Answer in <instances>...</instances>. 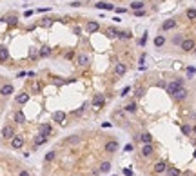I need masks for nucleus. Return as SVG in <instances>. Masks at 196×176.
I'll list each match as a JSON object with an SVG mask.
<instances>
[{
  "mask_svg": "<svg viewBox=\"0 0 196 176\" xmlns=\"http://www.w3.org/2000/svg\"><path fill=\"white\" fill-rule=\"evenodd\" d=\"M182 87H183V80H182V78H176L174 82H169V84L165 86V91L169 93L171 96H174V95H176V93H178Z\"/></svg>",
  "mask_w": 196,
  "mask_h": 176,
  "instance_id": "obj_1",
  "label": "nucleus"
},
{
  "mask_svg": "<svg viewBox=\"0 0 196 176\" xmlns=\"http://www.w3.org/2000/svg\"><path fill=\"white\" fill-rule=\"evenodd\" d=\"M13 93H15V87H13V84H9V82H7V84H4L2 87H0V96H2V98L11 96Z\"/></svg>",
  "mask_w": 196,
  "mask_h": 176,
  "instance_id": "obj_2",
  "label": "nucleus"
},
{
  "mask_svg": "<svg viewBox=\"0 0 196 176\" xmlns=\"http://www.w3.org/2000/svg\"><path fill=\"white\" fill-rule=\"evenodd\" d=\"M80 142H82V136H80V134H71V136H67V138L64 140L65 145H78Z\"/></svg>",
  "mask_w": 196,
  "mask_h": 176,
  "instance_id": "obj_3",
  "label": "nucleus"
},
{
  "mask_svg": "<svg viewBox=\"0 0 196 176\" xmlns=\"http://www.w3.org/2000/svg\"><path fill=\"white\" fill-rule=\"evenodd\" d=\"M2 136H4L6 140H13V138H15V127H13V125H4Z\"/></svg>",
  "mask_w": 196,
  "mask_h": 176,
  "instance_id": "obj_4",
  "label": "nucleus"
},
{
  "mask_svg": "<svg viewBox=\"0 0 196 176\" xmlns=\"http://www.w3.org/2000/svg\"><path fill=\"white\" fill-rule=\"evenodd\" d=\"M22 147H24V138L15 134V138L11 140V149H22Z\"/></svg>",
  "mask_w": 196,
  "mask_h": 176,
  "instance_id": "obj_5",
  "label": "nucleus"
},
{
  "mask_svg": "<svg viewBox=\"0 0 196 176\" xmlns=\"http://www.w3.org/2000/svg\"><path fill=\"white\" fill-rule=\"evenodd\" d=\"M180 47H182L183 51H192V49H194V40H192V38H185L183 42L180 44Z\"/></svg>",
  "mask_w": 196,
  "mask_h": 176,
  "instance_id": "obj_6",
  "label": "nucleus"
},
{
  "mask_svg": "<svg viewBox=\"0 0 196 176\" xmlns=\"http://www.w3.org/2000/svg\"><path fill=\"white\" fill-rule=\"evenodd\" d=\"M53 120L57 122V123H64L65 122V113L64 111H54L53 113Z\"/></svg>",
  "mask_w": 196,
  "mask_h": 176,
  "instance_id": "obj_7",
  "label": "nucleus"
},
{
  "mask_svg": "<svg viewBox=\"0 0 196 176\" xmlns=\"http://www.w3.org/2000/svg\"><path fill=\"white\" fill-rule=\"evenodd\" d=\"M118 147H120V145H118V142H116V140L107 142V143H105V151H107V152H111V154H113V152H116V151H118Z\"/></svg>",
  "mask_w": 196,
  "mask_h": 176,
  "instance_id": "obj_8",
  "label": "nucleus"
},
{
  "mask_svg": "<svg viewBox=\"0 0 196 176\" xmlns=\"http://www.w3.org/2000/svg\"><path fill=\"white\" fill-rule=\"evenodd\" d=\"M16 103H18V105H24V103H27L29 102V95H27V93H20V95H16Z\"/></svg>",
  "mask_w": 196,
  "mask_h": 176,
  "instance_id": "obj_9",
  "label": "nucleus"
},
{
  "mask_svg": "<svg viewBox=\"0 0 196 176\" xmlns=\"http://www.w3.org/2000/svg\"><path fill=\"white\" fill-rule=\"evenodd\" d=\"M104 102H105V96H104V95H94V98H93V105H94V107H102V105H104Z\"/></svg>",
  "mask_w": 196,
  "mask_h": 176,
  "instance_id": "obj_10",
  "label": "nucleus"
},
{
  "mask_svg": "<svg viewBox=\"0 0 196 176\" xmlns=\"http://www.w3.org/2000/svg\"><path fill=\"white\" fill-rule=\"evenodd\" d=\"M152 152H155V147H152V143H145V145L142 147V154H144V156H151Z\"/></svg>",
  "mask_w": 196,
  "mask_h": 176,
  "instance_id": "obj_11",
  "label": "nucleus"
},
{
  "mask_svg": "<svg viewBox=\"0 0 196 176\" xmlns=\"http://www.w3.org/2000/svg\"><path fill=\"white\" fill-rule=\"evenodd\" d=\"M138 138H140V142H142V143H144V145H145V143H152V136H151V134H149V133H144V134H138Z\"/></svg>",
  "mask_w": 196,
  "mask_h": 176,
  "instance_id": "obj_12",
  "label": "nucleus"
},
{
  "mask_svg": "<svg viewBox=\"0 0 196 176\" xmlns=\"http://www.w3.org/2000/svg\"><path fill=\"white\" fill-rule=\"evenodd\" d=\"M165 171H167L165 162H158V163L155 165V172H156V174H162V172H165Z\"/></svg>",
  "mask_w": 196,
  "mask_h": 176,
  "instance_id": "obj_13",
  "label": "nucleus"
},
{
  "mask_svg": "<svg viewBox=\"0 0 196 176\" xmlns=\"http://www.w3.org/2000/svg\"><path fill=\"white\" fill-rule=\"evenodd\" d=\"M94 7H98V9H107V11H113V9H114L113 4H107V2H96Z\"/></svg>",
  "mask_w": 196,
  "mask_h": 176,
  "instance_id": "obj_14",
  "label": "nucleus"
},
{
  "mask_svg": "<svg viewBox=\"0 0 196 176\" xmlns=\"http://www.w3.org/2000/svg\"><path fill=\"white\" fill-rule=\"evenodd\" d=\"M125 71H127L125 64H122V62H118V64H116V67H114V73L120 76V75H125Z\"/></svg>",
  "mask_w": 196,
  "mask_h": 176,
  "instance_id": "obj_15",
  "label": "nucleus"
},
{
  "mask_svg": "<svg viewBox=\"0 0 196 176\" xmlns=\"http://www.w3.org/2000/svg\"><path fill=\"white\" fill-rule=\"evenodd\" d=\"M98 29H100L98 22H87V33H96Z\"/></svg>",
  "mask_w": 196,
  "mask_h": 176,
  "instance_id": "obj_16",
  "label": "nucleus"
},
{
  "mask_svg": "<svg viewBox=\"0 0 196 176\" xmlns=\"http://www.w3.org/2000/svg\"><path fill=\"white\" fill-rule=\"evenodd\" d=\"M174 26H176V20H172V18H171V20H165V22L162 24V29H163V31H167V29H172Z\"/></svg>",
  "mask_w": 196,
  "mask_h": 176,
  "instance_id": "obj_17",
  "label": "nucleus"
},
{
  "mask_svg": "<svg viewBox=\"0 0 196 176\" xmlns=\"http://www.w3.org/2000/svg\"><path fill=\"white\" fill-rule=\"evenodd\" d=\"M15 122H16V123H24V122H26L24 111H16V113H15Z\"/></svg>",
  "mask_w": 196,
  "mask_h": 176,
  "instance_id": "obj_18",
  "label": "nucleus"
},
{
  "mask_svg": "<svg viewBox=\"0 0 196 176\" xmlns=\"http://www.w3.org/2000/svg\"><path fill=\"white\" fill-rule=\"evenodd\" d=\"M51 51H53V49L46 46V47H42V49L38 51V56H42V58H46V56H49V55H51Z\"/></svg>",
  "mask_w": 196,
  "mask_h": 176,
  "instance_id": "obj_19",
  "label": "nucleus"
},
{
  "mask_svg": "<svg viewBox=\"0 0 196 176\" xmlns=\"http://www.w3.org/2000/svg\"><path fill=\"white\" fill-rule=\"evenodd\" d=\"M174 98H176V100H183V98H187V89L182 87V89L176 93V95H174Z\"/></svg>",
  "mask_w": 196,
  "mask_h": 176,
  "instance_id": "obj_20",
  "label": "nucleus"
},
{
  "mask_svg": "<svg viewBox=\"0 0 196 176\" xmlns=\"http://www.w3.org/2000/svg\"><path fill=\"white\" fill-rule=\"evenodd\" d=\"M9 58V51L7 47H0V62H6Z\"/></svg>",
  "mask_w": 196,
  "mask_h": 176,
  "instance_id": "obj_21",
  "label": "nucleus"
},
{
  "mask_svg": "<svg viewBox=\"0 0 196 176\" xmlns=\"http://www.w3.org/2000/svg\"><path fill=\"white\" fill-rule=\"evenodd\" d=\"M76 62H78L80 66H87V64H89V58H87L85 55H78V56H76Z\"/></svg>",
  "mask_w": 196,
  "mask_h": 176,
  "instance_id": "obj_22",
  "label": "nucleus"
},
{
  "mask_svg": "<svg viewBox=\"0 0 196 176\" xmlns=\"http://www.w3.org/2000/svg\"><path fill=\"white\" fill-rule=\"evenodd\" d=\"M111 171V162H102V165H100V172H109Z\"/></svg>",
  "mask_w": 196,
  "mask_h": 176,
  "instance_id": "obj_23",
  "label": "nucleus"
},
{
  "mask_svg": "<svg viewBox=\"0 0 196 176\" xmlns=\"http://www.w3.org/2000/svg\"><path fill=\"white\" fill-rule=\"evenodd\" d=\"M165 172H167V176H180V174H182L180 169H176V167H169Z\"/></svg>",
  "mask_w": 196,
  "mask_h": 176,
  "instance_id": "obj_24",
  "label": "nucleus"
},
{
  "mask_svg": "<svg viewBox=\"0 0 196 176\" xmlns=\"http://www.w3.org/2000/svg\"><path fill=\"white\" fill-rule=\"evenodd\" d=\"M40 26L42 27H51L53 26V18H44L42 22H40Z\"/></svg>",
  "mask_w": 196,
  "mask_h": 176,
  "instance_id": "obj_25",
  "label": "nucleus"
},
{
  "mask_svg": "<svg viewBox=\"0 0 196 176\" xmlns=\"http://www.w3.org/2000/svg\"><path fill=\"white\" fill-rule=\"evenodd\" d=\"M163 44H165V38H163V36H156V38H155V46H156V47H162Z\"/></svg>",
  "mask_w": 196,
  "mask_h": 176,
  "instance_id": "obj_26",
  "label": "nucleus"
},
{
  "mask_svg": "<svg viewBox=\"0 0 196 176\" xmlns=\"http://www.w3.org/2000/svg\"><path fill=\"white\" fill-rule=\"evenodd\" d=\"M187 18H189V20H194V18H196V9H194V7L187 9Z\"/></svg>",
  "mask_w": 196,
  "mask_h": 176,
  "instance_id": "obj_27",
  "label": "nucleus"
},
{
  "mask_svg": "<svg viewBox=\"0 0 196 176\" xmlns=\"http://www.w3.org/2000/svg\"><path fill=\"white\" fill-rule=\"evenodd\" d=\"M131 7H133L134 11H140V9H144V2H133V4H131Z\"/></svg>",
  "mask_w": 196,
  "mask_h": 176,
  "instance_id": "obj_28",
  "label": "nucleus"
},
{
  "mask_svg": "<svg viewBox=\"0 0 196 176\" xmlns=\"http://www.w3.org/2000/svg\"><path fill=\"white\" fill-rule=\"evenodd\" d=\"M116 36L118 38H131V33H129V31H118Z\"/></svg>",
  "mask_w": 196,
  "mask_h": 176,
  "instance_id": "obj_29",
  "label": "nucleus"
},
{
  "mask_svg": "<svg viewBox=\"0 0 196 176\" xmlns=\"http://www.w3.org/2000/svg\"><path fill=\"white\" fill-rule=\"evenodd\" d=\"M182 133H183V134H191V133H192V127L185 123V125H182Z\"/></svg>",
  "mask_w": 196,
  "mask_h": 176,
  "instance_id": "obj_30",
  "label": "nucleus"
},
{
  "mask_svg": "<svg viewBox=\"0 0 196 176\" xmlns=\"http://www.w3.org/2000/svg\"><path fill=\"white\" fill-rule=\"evenodd\" d=\"M182 42H183V36H182V35H176V36L172 38V44H176V46H180Z\"/></svg>",
  "mask_w": 196,
  "mask_h": 176,
  "instance_id": "obj_31",
  "label": "nucleus"
},
{
  "mask_svg": "<svg viewBox=\"0 0 196 176\" xmlns=\"http://www.w3.org/2000/svg\"><path fill=\"white\" fill-rule=\"evenodd\" d=\"M125 111L134 113V111H136V103H129V105H125Z\"/></svg>",
  "mask_w": 196,
  "mask_h": 176,
  "instance_id": "obj_32",
  "label": "nucleus"
},
{
  "mask_svg": "<svg viewBox=\"0 0 196 176\" xmlns=\"http://www.w3.org/2000/svg\"><path fill=\"white\" fill-rule=\"evenodd\" d=\"M107 33H109V36H116V35H118V31H116L114 27H109V29H107Z\"/></svg>",
  "mask_w": 196,
  "mask_h": 176,
  "instance_id": "obj_33",
  "label": "nucleus"
},
{
  "mask_svg": "<svg viewBox=\"0 0 196 176\" xmlns=\"http://www.w3.org/2000/svg\"><path fill=\"white\" fill-rule=\"evenodd\" d=\"M124 149H125V152H131V151H134V147H133V143H127V145H125Z\"/></svg>",
  "mask_w": 196,
  "mask_h": 176,
  "instance_id": "obj_34",
  "label": "nucleus"
},
{
  "mask_svg": "<svg viewBox=\"0 0 196 176\" xmlns=\"http://www.w3.org/2000/svg\"><path fill=\"white\" fill-rule=\"evenodd\" d=\"M124 174H125V176H133V171H131V169H125V167H124Z\"/></svg>",
  "mask_w": 196,
  "mask_h": 176,
  "instance_id": "obj_35",
  "label": "nucleus"
},
{
  "mask_svg": "<svg viewBox=\"0 0 196 176\" xmlns=\"http://www.w3.org/2000/svg\"><path fill=\"white\" fill-rule=\"evenodd\" d=\"M134 15H136V16H144L145 11H144V9H140V11H134Z\"/></svg>",
  "mask_w": 196,
  "mask_h": 176,
  "instance_id": "obj_36",
  "label": "nucleus"
},
{
  "mask_svg": "<svg viewBox=\"0 0 196 176\" xmlns=\"http://www.w3.org/2000/svg\"><path fill=\"white\" fill-rule=\"evenodd\" d=\"M129 91H131V87H125L122 93H120V95H122V96H125V95H129Z\"/></svg>",
  "mask_w": 196,
  "mask_h": 176,
  "instance_id": "obj_37",
  "label": "nucleus"
},
{
  "mask_svg": "<svg viewBox=\"0 0 196 176\" xmlns=\"http://www.w3.org/2000/svg\"><path fill=\"white\" fill-rule=\"evenodd\" d=\"M145 40H147V35H144V36H142V40H140V46H145Z\"/></svg>",
  "mask_w": 196,
  "mask_h": 176,
  "instance_id": "obj_38",
  "label": "nucleus"
},
{
  "mask_svg": "<svg viewBox=\"0 0 196 176\" xmlns=\"http://www.w3.org/2000/svg\"><path fill=\"white\" fill-rule=\"evenodd\" d=\"M180 176H194V174H192V171H185V172L180 174Z\"/></svg>",
  "mask_w": 196,
  "mask_h": 176,
  "instance_id": "obj_39",
  "label": "nucleus"
},
{
  "mask_svg": "<svg viewBox=\"0 0 196 176\" xmlns=\"http://www.w3.org/2000/svg\"><path fill=\"white\" fill-rule=\"evenodd\" d=\"M187 73H189V75H194V73H196V69H194V67H189V69H187Z\"/></svg>",
  "mask_w": 196,
  "mask_h": 176,
  "instance_id": "obj_40",
  "label": "nucleus"
},
{
  "mask_svg": "<svg viewBox=\"0 0 196 176\" xmlns=\"http://www.w3.org/2000/svg\"><path fill=\"white\" fill-rule=\"evenodd\" d=\"M100 174H102L100 169H94V171H93V176H100Z\"/></svg>",
  "mask_w": 196,
  "mask_h": 176,
  "instance_id": "obj_41",
  "label": "nucleus"
},
{
  "mask_svg": "<svg viewBox=\"0 0 196 176\" xmlns=\"http://www.w3.org/2000/svg\"><path fill=\"white\" fill-rule=\"evenodd\" d=\"M192 131H194V133H196V127H192Z\"/></svg>",
  "mask_w": 196,
  "mask_h": 176,
  "instance_id": "obj_42",
  "label": "nucleus"
},
{
  "mask_svg": "<svg viewBox=\"0 0 196 176\" xmlns=\"http://www.w3.org/2000/svg\"><path fill=\"white\" fill-rule=\"evenodd\" d=\"M194 158H196V151H194Z\"/></svg>",
  "mask_w": 196,
  "mask_h": 176,
  "instance_id": "obj_43",
  "label": "nucleus"
},
{
  "mask_svg": "<svg viewBox=\"0 0 196 176\" xmlns=\"http://www.w3.org/2000/svg\"><path fill=\"white\" fill-rule=\"evenodd\" d=\"M194 53H196V49H194Z\"/></svg>",
  "mask_w": 196,
  "mask_h": 176,
  "instance_id": "obj_44",
  "label": "nucleus"
}]
</instances>
